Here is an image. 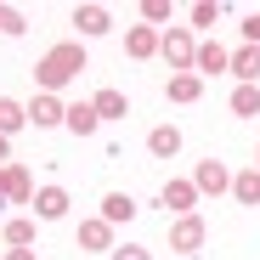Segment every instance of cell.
<instances>
[{
	"instance_id": "obj_1",
	"label": "cell",
	"mask_w": 260,
	"mask_h": 260,
	"mask_svg": "<svg viewBox=\"0 0 260 260\" xmlns=\"http://www.w3.org/2000/svg\"><path fill=\"white\" fill-rule=\"evenodd\" d=\"M85 62H91V57H85V40H62V46H51L46 57L34 62V79H40V91L57 96L62 85H74L85 74Z\"/></svg>"
},
{
	"instance_id": "obj_2",
	"label": "cell",
	"mask_w": 260,
	"mask_h": 260,
	"mask_svg": "<svg viewBox=\"0 0 260 260\" xmlns=\"http://www.w3.org/2000/svg\"><path fill=\"white\" fill-rule=\"evenodd\" d=\"M158 57L170 62V74H192V62H198V40H192V28H164Z\"/></svg>"
},
{
	"instance_id": "obj_3",
	"label": "cell",
	"mask_w": 260,
	"mask_h": 260,
	"mask_svg": "<svg viewBox=\"0 0 260 260\" xmlns=\"http://www.w3.org/2000/svg\"><path fill=\"white\" fill-rule=\"evenodd\" d=\"M34 176H28V170L23 164H6V170H0V198H6V204H17V209H34Z\"/></svg>"
},
{
	"instance_id": "obj_4",
	"label": "cell",
	"mask_w": 260,
	"mask_h": 260,
	"mask_svg": "<svg viewBox=\"0 0 260 260\" xmlns=\"http://www.w3.org/2000/svg\"><path fill=\"white\" fill-rule=\"evenodd\" d=\"M204 238H209L204 215H176V221H170V249H176V254H198Z\"/></svg>"
},
{
	"instance_id": "obj_5",
	"label": "cell",
	"mask_w": 260,
	"mask_h": 260,
	"mask_svg": "<svg viewBox=\"0 0 260 260\" xmlns=\"http://www.w3.org/2000/svg\"><path fill=\"white\" fill-rule=\"evenodd\" d=\"M192 187H198V198H204V192H209V198H221V192H232V170H226L221 158H198Z\"/></svg>"
},
{
	"instance_id": "obj_6",
	"label": "cell",
	"mask_w": 260,
	"mask_h": 260,
	"mask_svg": "<svg viewBox=\"0 0 260 260\" xmlns=\"http://www.w3.org/2000/svg\"><path fill=\"white\" fill-rule=\"evenodd\" d=\"M158 204H164V209H176V215H198V187L181 181V176H170V181L158 187Z\"/></svg>"
},
{
	"instance_id": "obj_7",
	"label": "cell",
	"mask_w": 260,
	"mask_h": 260,
	"mask_svg": "<svg viewBox=\"0 0 260 260\" xmlns=\"http://www.w3.org/2000/svg\"><path fill=\"white\" fill-rule=\"evenodd\" d=\"M74 28H79V40H96V34L113 28V12L96 6V0H85V6H74Z\"/></svg>"
},
{
	"instance_id": "obj_8",
	"label": "cell",
	"mask_w": 260,
	"mask_h": 260,
	"mask_svg": "<svg viewBox=\"0 0 260 260\" xmlns=\"http://www.w3.org/2000/svg\"><path fill=\"white\" fill-rule=\"evenodd\" d=\"M62 119H68V102L51 96V91H40V96L28 102V124H34V130H51V124H62Z\"/></svg>"
},
{
	"instance_id": "obj_9",
	"label": "cell",
	"mask_w": 260,
	"mask_h": 260,
	"mask_svg": "<svg viewBox=\"0 0 260 260\" xmlns=\"http://www.w3.org/2000/svg\"><path fill=\"white\" fill-rule=\"evenodd\" d=\"M158 28H147V23H136V28H124V57L130 62H147V57H158Z\"/></svg>"
},
{
	"instance_id": "obj_10",
	"label": "cell",
	"mask_w": 260,
	"mask_h": 260,
	"mask_svg": "<svg viewBox=\"0 0 260 260\" xmlns=\"http://www.w3.org/2000/svg\"><path fill=\"white\" fill-rule=\"evenodd\" d=\"M68 209H74L68 187H40V192H34V221H62Z\"/></svg>"
},
{
	"instance_id": "obj_11",
	"label": "cell",
	"mask_w": 260,
	"mask_h": 260,
	"mask_svg": "<svg viewBox=\"0 0 260 260\" xmlns=\"http://www.w3.org/2000/svg\"><path fill=\"white\" fill-rule=\"evenodd\" d=\"M79 249H91V254H113V226L102 221V215H91V221H79Z\"/></svg>"
},
{
	"instance_id": "obj_12",
	"label": "cell",
	"mask_w": 260,
	"mask_h": 260,
	"mask_svg": "<svg viewBox=\"0 0 260 260\" xmlns=\"http://www.w3.org/2000/svg\"><path fill=\"white\" fill-rule=\"evenodd\" d=\"M192 74L204 79V74H232V51L221 46V40H204L198 46V62H192Z\"/></svg>"
},
{
	"instance_id": "obj_13",
	"label": "cell",
	"mask_w": 260,
	"mask_h": 260,
	"mask_svg": "<svg viewBox=\"0 0 260 260\" xmlns=\"http://www.w3.org/2000/svg\"><path fill=\"white\" fill-rule=\"evenodd\" d=\"M164 96L187 108V102H198V96H204V79H198V74H170V79H164Z\"/></svg>"
},
{
	"instance_id": "obj_14",
	"label": "cell",
	"mask_w": 260,
	"mask_h": 260,
	"mask_svg": "<svg viewBox=\"0 0 260 260\" xmlns=\"http://www.w3.org/2000/svg\"><path fill=\"white\" fill-rule=\"evenodd\" d=\"M147 153H153V158H176V153H181V130H176V124H153V130H147Z\"/></svg>"
},
{
	"instance_id": "obj_15",
	"label": "cell",
	"mask_w": 260,
	"mask_h": 260,
	"mask_svg": "<svg viewBox=\"0 0 260 260\" xmlns=\"http://www.w3.org/2000/svg\"><path fill=\"white\" fill-rule=\"evenodd\" d=\"M232 198H238L243 209H260V170H254V164L232 176Z\"/></svg>"
},
{
	"instance_id": "obj_16",
	"label": "cell",
	"mask_w": 260,
	"mask_h": 260,
	"mask_svg": "<svg viewBox=\"0 0 260 260\" xmlns=\"http://www.w3.org/2000/svg\"><path fill=\"white\" fill-rule=\"evenodd\" d=\"M232 74H238V85H260V46H238L232 51Z\"/></svg>"
},
{
	"instance_id": "obj_17",
	"label": "cell",
	"mask_w": 260,
	"mask_h": 260,
	"mask_svg": "<svg viewBox=\"0 0 260 260\" xmlns=\"http://www.w3.org/2000/svg\"><path fill=\"white\" fill-rule=\"evenodd\" d=\"M102 221H108V226L136 221V198H130V192H108V198H102Z\"/></svg>"
},
{
	"instance_id": "obj_18",
	"label": "cell",
	"mask_w": 260,
	"mask_h": 260,
	"mask_svg": "<svg viewBox=\"0 0 260 260\" xmlns=\"http://www.w3.org/2000/svg\"><path fill=\"white\" fill-rule=\"evenodd\" d=\"M91 108H96V119H124V113H130V96L108 85V91H96V96H91Z\"/></svg>"
},
{
	"instance_id": "obj_19",
	"label": "cell",
	"mask_w": 260,
	"mask_h": 260,
	"mask_svg": "<svg viewBox=\"0 0 260 260\" xmlns=\"http://www.w3.org/2000/svg\"><path fill=\"white\" fill-rule=\"evenodd\" d=\"M62 124L74 130V136H96V124H102V119H96L91 102H68V119H62Z\"/></svg>"
},
{
	"instance_id": "obj_20",
	"label": "cell",
	"mask_w": 260,
	"mask_h": 260,
	"mask_svg": "<svg viewBox=\"0 0 260 260\" xmlns=\"http://www.w3.org/2000/svg\"><path fill=\"white\" fill-rule=\"evenodd\" d=\"M23 124H28V108H23L17 96H0V136L12 142V136H17Z\"/></svg>"
},
{
	"instance_id": "obj_21",
	"label": "cell",
	"mask_w": 260,
	"mask_h": 260,
	"mask_svg": "<svg viewBox=\"0 0 260 260\" xmlns=\"http://www.w3.org/2000/svg\"><path fill=\"white\" fill-rule=\"evenodd\" d=\"M6 249H34V215H6Z\"/></svg>"
},
{
	"instance_id": "obj_22",
	"label": "cell",
	"mask_w": 260,
	"mask_h": 260,
	"mask_svg": "<svg viewBox=\"0 0 260 260\" xmlns=\"http://www.w3.org/2000/svg\"><path fill=\"white\" fill-rule=\"evenodd\" d=\"M232 113L238 119H260V85H238L232 91Z\"/></svg>"
},
{
	"instance_id": "obj_23",
	"label": "cell",
	"mask_w": 260,
	"mask_h": 260,
	"mask_svg": "<svg viewBox=\"0 0 260 260\" xmlns=\"http://www.w3.org/2000/svg\"><path fill=\"white\" fill-rule=\"evenodd\" d=\"M215 17H221V6H215V0H198V6H187V23H192V28H215Z\"/></svg>"
},
{
	"instance_id": "obj_24",
	"label": "cell",
	"mask_w": 260,
	"mask_h": 260,
	"mask_svg": "<svg viewBox=\"0 0 260 260\" xmlns=\"http://www.w3.org/2000/svg\"><path fill=\"white\" fill-rule=\"evenodd\" d=\"M142 23H147V28L170 23V0H142Z\"/></svg>"
},
{
	"instance_id": "obj_25",
	"label": "cell",
	"mask_w": 260,
	"mask_h": 260,
	"mask_svg": "<svg viewBox=\"0 0 260 260\" xmlns=\"http://www.w3.org/2000/svg\"><path fill=\"white\" fill-rule=\"evenodd\" d=\"M0 34H23V12L17 6H0Z\"/></svg>"
},
{
	"instance_id": "obj_26",
	"label": "cell",
	"mask_w": 260,
	"mask_h": 260,
	"mask_svg": "<svg viewBox=\"0 0 260 260\" xmlns=\"http://www.w3.org/2000/svg\"><path fill=\"white\" fill-rule=\"evenodd\" d=\"M108 260H153V254H147V249H142V243H119V249H113V254H108Z\"/></svg>"
},
{
	"instance_id": "obj_27",
	"label": "cell",
	"mask_w": 260,
	"mask_h": 260,
	"mask_svg": "<svg viewBox=\"0 0 260 260\" xmlns=\"http://www.w3.org/2000/svg\"><path fill=\"white\" fill-rule=\"evenodd\" d=\"M243 46H260V12L243 17Z\"/></svg>"
},
{
	"instance_id": "obj_28",
	"label": "cell",
	"mask_w": 260,
	"mask_h": 260,
	"mask_svg": "<svg viewBox=\"0 0 260 260\" xmlns=\"http://www.w3.org/2000/svg\"><path fill=\"white\" fill-rule=\"evenodd\" d=\"M0 260H40V254H34V249H6Z\"/></svg>"
},
{
	"instance_id": "obj_29",
	"label": "cell",
	"mask_w": 260,
	"mask_h": 260,
	"mask_svg": "<svg viewBox=\"0 0 260 260\" xmlns=\"http://www.w3.org/2000/svg\"><path fill=\"white\" fill-rule=\"evenodd\" d=\"M6 164H12V142H6V136H0V170H6Z\"/></svg>"
},
{
	"instance_id": "obj_30",
	"label": "cell",
	"mask_w": 260,
	"mask_h": 260,
	"mask_svg": "<svg viewBox=\"0 0 260 260\" xmlns=\"http://www.w3.org/2000/svg\"><path fill=\"white\" fill-rule=\"evenodd\" d=\"M254 170H260V153H254Z\"/></svg>"
}]
</instances>
